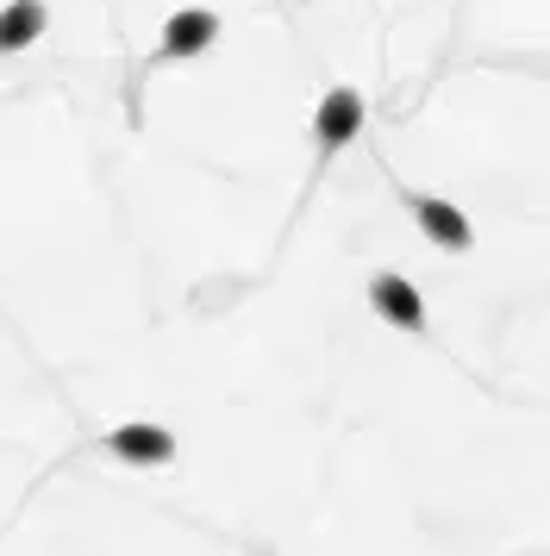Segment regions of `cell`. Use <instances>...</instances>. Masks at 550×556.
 <instances>
[{"label": "cell", "instance_id": "cell-5", "mask_svg": "<svg viewBox=\"0 0 550 556\" xmlns=\"http://www.w3.org/2000/svg\"><path fill=\"white\" fill-rule=\"evenodd\" d=\"M107 451L120 456V463H170L175 456V438L163 426H120V431H107Z\"/></svg>", "mask_w": 550, "mask_h": 556}, {"label": "cell", "instance_id": "cell-4", "mask_svg": "<svg viewBox=\"0 0 550 556\" xmlns=\"http://www.w3.org/2000/svg\"><path fill=\"white\" fill-rule=\"evenodd\" d=\"M370 306L382 313V319H388V326L413 331V338L425 331V301H420V288H413L407 276H395V269L370 276Z\"/></svg>", "mask_w": 550, "mask_h": 556}, {"label": "cell", "instance_id": "cell-2", "mask_svg": "<svg viewBox=\"0 0 550 556\" xmlns=\"http://www.w3.org/2000/svg\"><path fill=\"white\" fill-rule=\"evenodd\" d=\"M407 213L420 219V231L438 244V251H457V256L475 251V226L450 201H438V194H407Z\"/></svg>", "mask_w": 550, "mask_h": 556}, {"label": "cell", "instance_id": "cell-3", "mask_svg": "<svg viewBox=\"0 0 550 556\" xmlns=\"http://www.w3.org/2000/svg\"><path fill=\"white\" fill-rule=\"evenodd\" d=\"M357 131H363V94L357 88H332L320 101V113H313V144L332 156V151H345Z\"/></svg>", "mask_w": 550, "mask_h": 556}, {"label": "cell", "instance_id": "cell-1", "mask_svg": "<svg viewBox=\"0 0 550 556\" xmlns=\"http://www.w3.org/2000/svg\"><path fill=\"white\" fill-rule=\"evenodd\" d=\"M213 38H220V13L182 7V13H170V26H163V38H157V63H182V56L213 51Z\"/></svg>", "mask_w": 550, "mask_h": 556}, {"label": "cell", "instance_id": "cell-6", "mask_svg": "<svg viewBox=\"0 0 550 556\" xmlns=\"http://www.w3.org/2000/svg\"><path fill=\"white\" fill-rule=\"evenodd\" d=\"M45 26H50L45 0H7V7H0V56L25 51V45H32Z\"/></svg>", "mask_w": 550, "mask_h": 556}]
</instances>
